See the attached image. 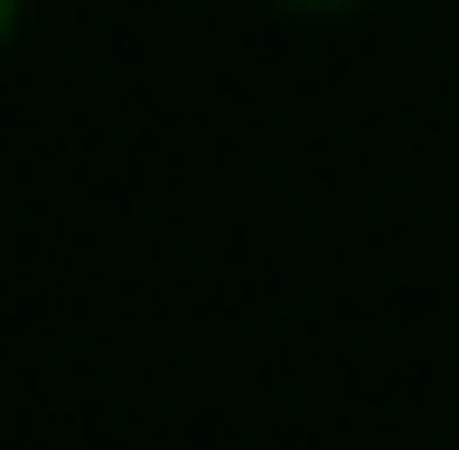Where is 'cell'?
I'll list each match as a JSON object with an SVG mask.
<instances>
[{
	"instance_id": "6da1fadb",
	"label": "cell",
	"mask_w": 459,
	"mask_h": 450,
	"mask_svg": "<svg viewBox=\"0 0 459 450\" xmlns=\"http://www.w3.org/2000/svg\"><path fill=\"white\" fill-rule=\"evenodd\" d=\"M273 10H357V0H273Z\"/></svg>"
}]
</instances>
